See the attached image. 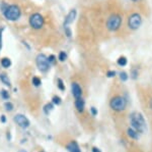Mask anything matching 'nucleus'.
<instances>
[{
	"instance_id": "9d476101",
	"label": "nucleus",
	"mask_w": 152,
	"mask_h": 152,
	"mask_svg": "<svg viewBox=\"0 0 152 152\" xmlns=\"http://www.w3.org/2000/svg\"><path fill=\"white\" fill-rule=\"evenodd\" d=\"M72 93L76 99L81 98V94H82L81 88H80V86L77 83H72Z\"/></svg>"
},
{
	"instance_id": "2f4dec72",
	"label": "nucleus",
	"mask_w": 152,
	"mask_h": 152,
	"mask_svg": "<svg viewBox=\"0 0 152 152\" xmlns=\"http://www.w3.org/2000/svg\"><path fill=\"white\" fill-rule=\"evenodd\" d=\"M132 1H133V2H139L140 0H132Z\"/></svg>"
},
{
	"instance_id": "a878e982",
	"label": "nucleus",
	"mask_w": 152,
	"mask_h": 152,
	"mask_svg": "<svg viewBox=\"0 0 152 152\" xmlns=\"http://www.w3.org/2000/svg\"><path fill=\"white\" fill-rule=\"evenodd\" d=\"M115 75H116V73H115V72H113V70H111V72H109L107 73V77H110V78L114 77Z\"/></svg>"
},
{
	"instance_id": "1a4fd4ad",
	"label": "nucleus",
	"mask_w": 152,
	"mask_h": 152,
	"mask_svg": "<svg viewBox=\"0 0 152 152\" xmlns=\"http://www.w3.org/2000/svg\"><path fill=\"white\" fill-rule=\"evenodd\" d=\"M75 18H76V10L75 9H72V10L67 14V16H66V19H65V22H64L65 28H67L68 24H70L72 23V22L75 19Z\"/></svg>"
},
{
	"instance_id": "6ab92c4d",
	"label": "nucleus",
	"mask_w": 152,
	"mask_h": 152,
	"mask_svg": "<svg viewBox=\"0 0 152 152\" xmlns=\"http://www.w3.org/2000/svg\"><path fill=\"white\" fill-rule=\"evenodd\" d=\"M120 79L123 81V82H125V81L128 80V75H127V73H125V72L120 73Z\"/></svg>"
},
{
	"instance_id": "ddd939ff",
	"label": "nucleus",
	"mask_w": 152,
	"mask_h": 152,
	"mask_svg": "<svg viewBox=\"0 0 152 152\" xmlns=\"http://www.w3.org/2000/svg\"><path fill=\"white\" fill-rule=\"evenodd\" d=\"M127 134H128V136L130 137V138L132 139H138V132L135 131V130L133 128H129L128 131H127Z\"/></svg>"
},
{
	"instance_id": "f257e3e1",
	"label": "nucleus",
	"mask_w": 152,
	"mask_h": 152,
	"mask_svg": "<svg viewBox=\"0 0 152 152\" xmlns=\"http://www.w3.org/2000/svg\"><path fill=\"white\" fill-rule=\"evenodd\" d=\"M4 16L9 21H16L20 18V9L18 5H8L3 11Z\"/></svg>"
},
{
	"instance_id": "7ed1b4c3",
	"label": "nucleus",
	"mask_w": 152,
	"mask_h": 152,
	"mask_svg": "<svg viewBox=\"0 0 152 152\" xmlns=\"http://www.w3.org/2000/svg\"><path fill=\"white\" fill-rule=\"evenodd\" d=\"M110 104H111L112 109H114L115 111H123L126 108L127 102L125 98L122 96H115L114 98H112Z\"/></svg>"
},
{
	"instance_id": "4be33fe9",
	"label": "nucleus",
	"mask_w": 152,
	"mask_h": 152,
	"mask_svg": "<svg viewBox=\"0 0 152 152\" xmlns=\"http://www.w3.org/2000/svg\"><path fill=\"white\" fill-rule=\"evenodd\" d=\"M1 96H2V98H4V99H7V98H9L8 92L5 91V90H2V91H1Z\"/></svg>"
},
{
	"instance_id": "f8f14e48",
	"label": "nucleus",
	"mask_w": 152,
	"mask_h": 152,
	"mask_svg": "<svg viewBox=\"0 0 152 152\" xmlns=\"http://www.w3.org/2000/svg\"><path fill=\"white\" fill-rule=\"evenodd\" d=\"M75 106H76V108H77L78 111L82 112L83 109H84V100H83L82 98H78V99H76Z\"/></svg>"
},
{
	"instance_id": "4468645a",
	"label": "nucleus",
	"mask_w": 152,
	"mask_h": 152,
	"mask_svg": "<svg viewBox=\"0 0 152 152\" xmlns=\"http://www.w3.org/2000/svg\"><path fill=\"white\" fill-rule=\"evenodd\" d=\"M117 62L120 67H125V65H127V62H128V60H127V58L125 57V56H121V57L118 58Z\"/></svg>"
},
{
	"instance_id": "6e6552de",
	"label": "nucleus",
	"mask_w": 152,
	"mask_h": 152,
	"mask_svg": "<svg viewBox=\"0 0 152 152\" xmlns=\"http://www.w3.org/2000/svg\"><path fill=\"white\" fill-rule=\"evenodd\" d=\"M130 119H133V121L137 122L138 124L142 125L143 127H145L146 128V125H145V121H144V117L142 116L141 113H139V112H132L131 116H130Z\"/></svg>"
},
{
	"instance_id": "412c9836",
	"label": "nucleus",
	"mask_w": 152,
	"mask_h": 152,
	"mask_svg": "<svg viewBox=\"0 0 152 152\" xmlns=\"http://www.w3.org/2000/svg\"><path fill=\"white\" fill-rule=\"evenodd\" d=\"M5 108L7 111H11L12 109H13V105H12V103H10V102H7V103H5Z\"/></svg>"
},
{
	"instance_id": "7c9ffc66",
	"label": "nucleus",
	"mask_w": 152,
	"mask_h": 152,
	"mask_svg": "<svg viewBox=\"0 0 152 152\" xmlns=\"http://www.w3.org/2000/svg\"><path fill=\"white\" fill-rule=\"evenodd\" d=\"M149 107H150V108L152 109V99L150 100V102H149Z\"/></svg>"
},
{
	"instance_id": "c85d7f7f",
	"label": "nucleus",
	"mask_w": 152,
	"mask_h": 152,
	"mask_svg": "<svg viewBox=\"0 0 152 152\" xmlns=\"http://www.w3.org/2000/svg\"><path fill=\"white\" fill-rule=\"evenodd\" d=\"M92 152H100V150L99 148H96V147H94L92 148Z\"/></svg>"
},
{
	"instance_id": "9b49d317",
	"label": "nucleus",
	"mask_w": 152,
	"mask_h": 152,
	"mask_svg": "<svg viewBox=\"0 0 152 152\" xmlns=\"http://www.w3.org/2000/svg\"><path fill=\"white\" fill-rule=\"evenodd\" d=\"M67 149L69 150V152H81L80 151L79 146L77 145V143H76V142H73V141L70 142V143H68Z\"/></svg>"
},
{
	"instance_id": "0eeeda50",
	"label": "nucleus",
	"mask_w": 152,
	"mask_h": 152,
	"mask_svg": "<svg viewBox=\"0 0 152 152\" xmlns=\"http://www.w3.org/2000/svg\"><path fill=\"white\" fill-rule=\"evenodd\" d=\"M14 122H15L16 124H18V126L23 129H26L29 126L28 119H26L24 116H23V114H16V116H14Z\"/></svg>"
},
{
	"instance_id": "c756f323",
	"label": "nucleus",
	"mask_w": 152,
	"mask_h": 152,
	"mask_svg": "<svg viewBox=\"0 0 152 152\" xmlns=\"http://www.w3.org/2000/svg\"><path fill=\"white\" fill-rule=\"evenodd\" d=\"M1 122H6V117L4 116H1Z\"/></svg>"
},
{
	"instance_id": "b1692460",
	"label": "nucleus",
	"mask_w": 152,
	"mask_h": 152,
	"mask_svg": "<svg viewBox=\"0 0 152 152\" xmlns=\"http://www.w3.org/2000/svg\"><path fill=\"white\" fill-rule=\"evenodd\" d=\"M58 87H59V89L60 90H64L65 89V87H64V84H63V81H61V80H58Z\"/></svg>"
},
{
	"instance_id": "393cba45",
	"label": "nucleus",
	"mask_w": 152,
	"mask_h": 152,
	"mask_svg": "<svg viewBox=\"0 0 152 152\" xmlns=\"http://www.w3.org/2000/svg\"><path fill=\"white\" fill-rule=\"evenodd\" d=\"M49 61H50V63H55V61H56V58H55V56L54 55H51V56H49Z\"/></svg>"
},
{
	"instance_id": "f3484780",
	"label": "nucleus",
	"mask_w": 152,
	"mask_h": 152,
	"mask_svg": "<svg viewBox=\"0 0 152 152\" xmlns=\"http://www.w3.org/2000/svg\"><path fill=\"white\" fill-rule=\"evenodd\" d=\"M33 84H34V86H36V87H39V86H41L40 78H38V77L33 78Z\"/></svg>"
},
{
	"instance_id": "f03ea898",
	"label": "nucleus",
	"mask_w": 152,
	"mask_h": 152,
	"mask_svg": "<svg viewBox=\"0 0 152 152\" xmlns=\"http://www.w3.org/2000/svg\"><path fill=\"white\" fill-rule=\"evenodd\" d=\"M122 24V18L120 14H112L107 21V30L112 31V32H115L117 31L118 29L121 27Z\"/></svg>"
},
{
	"instance_id": "dca6fc26",
	"label": "nucleus",
	"mask_w": 152,
	"mask_h": 152,
	"mask_svg": "<svg viewBox=\"0 0 152 152\" xmlns=\"http://www.w3.org/2000/svg\"><path fill=\"white\" fill-rule=\"evenodd\" d=\"M0 78H1V81H2V82H3L6 86H8V87L10 86V82H9V80L7 79V77H6L5 75H1V76H0Z\"/></svg>"
},
{
	"instance_id": "5701e85b",
	"label": "nucleus",
	"mask_w": 152,
	"mask_h": 152,
	"mask_svg": "<svg viewBox=\"0 0 152 152\" xmlns=\"http://www.w3.org/2000/svg\"><path fill=\"white\" fill-rule=\"evenodd\" d=\"M52 101H53V103H55V104H60L61 103V99L57 96H54Z\"/></svg>"
},
{
	"instance_id": "20e7f679",
	"label": "nucleus",
	"mask_w": 152,
	"mask_h": 152,
	"mask_svg": "<svg viewBox=\"0 0 152 152\" xmlns=\"http://www.w3.org/2000/svg\"><path fill=\"white\" fill-rule=\"evenodd\" d=\"M142 24V18L139 13H132L128 19V27L131 30H138Z\"/></svg>"
},
{
	"instance_id": "cd10ccee",
	"label": "nucleus",
	"mask_w": 152,
	"mask_h": 152,
	"mask_svg": "<svg viewBox=\"0 0 152 152\" xmlns=\"http://www.w3.org/2000/svg\"><path fill=\"white\" fill-rule=\"evenodd\" d=\"M66 30V34H67L68 37H71V32H70V29L69 28H65Z\"/></svg>"
},
{
	"instance_id": "aec40b11",
	"label": "nucleus",
	"mask_w": 152,
	"mask_h": 152,
	"mask_svg": "<svg viewBox=\"0 0 152 152\" xmlns=\"http://www.w3.org/2000/svg\"><path fill=\"white\" fill-rule=\"evenodd\" d=\"M52 109H53V104H51V103L47 104L45 107H44V110H45V111L47 112V113H48V112H50Z\"/></svg>"
},
{
	"instance_id": "2eb2a0df",
	"label": "nucleus",
	"mask_w": 152,
	"mask_h": 152,
	"mask_svg": "<svg viewBox=\"0 0 152 152\" xmlns=\"http://www.w3.org/2000/svg\"><path fill=\"white\" fill-rule=\"evenodd\" d=\"M1 65L3 67H9L11 65V61L9 58H3V59L1 60Z\"/></svg>"
},
{
	"instance_id": "bb28decb",
	"label": "nucleus",
	"mask_w": 152,
	"mask_h": 152,
	"mask_svg": "<svg viewBox=\"0 0 152 152\" xmlns=\"http://www.w3.org/2000/svg\"><path fill=\"white\" fill-rule=\"evenodd\" d=\"M90 110H91V114H94V116H96V113H97L96 108H94V107H91Z\"/></svg>"
},
{
	"instance_id": "a211bd4d",
	"label": "nucleus",
	"mask_w": 152,
	"mask_h": 152,
	"mask_svg": "<svg viewBox=\"0 0 152 152\" xmlns=\"http://www.w3.org/2000/svg\"><path fill=\"white\" fill-rule=\"evenodd\" d=\"M66 58H67V54H66L65 52H63V51H61V52L59 53V59L61 61H64L66 60Z\"/></svg>"
},
{
	"instance_id": "423d86ee",
	"label": "nucleus",
	"mask_w": 152,
	"mask_h": 152,
	"mask_svg": "<svg viewBox=\"0 0 152 152\" xmlns=\"http://www.w3.org/2000/svg\"><path fill=\"white\" fill-rule=\"evenodd\" d=\"M29 24L36 30H39L44 26V18L40 13H34L29 18Z\"/></svg>"
},
{
	"instance_id": "39448f33",
	"label": "nucleus",
	"mask_w": 152,
	"mask_h": 152,
	"mask_svg": "<svg viewBox=\"0 0 152 152\" xmlns=\"http://www.w3.org/2000/svg\"><path fill=\"white\" fill-rule=\"evenodd\" d=\"M50 65L49 57H47L45 54H39L37 56V65L41 72H47L50 67Z\"/></svg>"
}]
</instances>
